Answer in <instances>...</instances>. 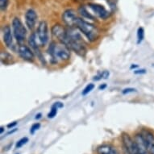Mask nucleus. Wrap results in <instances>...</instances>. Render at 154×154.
Instances as JSON below:
<instances>
[{
  "mask_svg": "<svg viewBox=\"0 0 154 154\" xmlns=\"http://www.w3.org/2000/svg\"><path fill=\"white\" fill-rule=\"evenodd\" d=\"M66 31H67V41L66 45L78 55L85 57L87 50L83 38L82 37L80 33L81 32L76 27L66 28Z\"/></svg>",
  "mask_w": 154,
  "mask_h": 154,
  "instance_id": "f257e3e1",
  "label": "nucleus"
},
{
  "mask_svg": "<svg viewBox=\"0 0 154 154\" xmlns=\"http://www.w3.org/2000/svg\"><path fill=\"white\" fill-rule=\"evenodd\" d=\"M48 53L53 61H66L70 58V49L61 42H52L48 47Z\"/></svg>",
  "mask_w": 154,
  "mask_h": 154,
  "instance_id": "f03ea898",
  "label": "nucleus"
},
{
  "mask_svg": "<svg viewBox=\"0 0 154 154\" xmlns=\"http://www.w3.org/2000/svg\"><path fill=\"white\" fill-rule=\"evenodd\" d=\"M76 28H79V31L88 39V41H91V42L97 41L100 35L99 30L96 26L89 23L85 20H82L80 17L77 20Z\"/></svg>",
  "mask_w": 154,
  "mask_h": 154,
  "instance_id": "7ed1b4c3",
  "label": "nucleus"
},
{
  "mask_svg": "<svg viewBox=\"0 0 154 154\" xmlns=\"http://www.w3.org/2000/svg\"><path fill=\"white\" fill-rule=\"evenodd\" d=\"M12 30L15 40L19 43L23 42L26 39L27 30H26V28L23 25V23H22V21L19 18H14L12 21Z\"/></svg>",
  "mask_w": 154,
  "mask_h": 154,
  "instance_id": "20e7f679",
  "label": "nucleus"
},
{
  "mask_svg": "<svg viewBox=\"0 0 154 154\" xmlns=\"http://www.w3.org/2000/svg\"><path fill=\"white\" fill-rule=\"evenodd\" d=\"M36 35L41 45H45L48 40V28L46 21H41L36 29Z\"/></svg>",
  "mask_w": 154,
  "mask_h": 154,
  "instance_id": "39448f33",
  "label": "nucleus"
},
{
  "mask_svg": "<svg viewBox=\"0 0 154 154\" xmlns=\"http://www.w3.org/2000/svg\"><path fill=\"white\" fill-rule=\"evenodd\" d=\"M79 18L77 12L72 9L65 11L62 14V20L66 26H68V28L76 27V23Z\"/></svg>",
  "mask_w": 154,
  "mask_h": 154,
  "instance_id": "423d86ee",
  "label": "nucleus"
},
{
  "mask_svg": "<svg viewBox=\"0 0 154 154\" xmlns=\"http://www.w3.org/2000/svg\"><path fill=\"white\" fill-rule=\"evenodd\" d=\"M122 140L124 146L126 149L127 152L128 154H138V150H137V144L135 140L131 139V137L128 134L123 133L122 135Z\"/></svg>",
  "mask_w": 154,
  "mask_h": 154,
  "instance_id": "0eeeda50",
  "label": "nucleus"
},
{
  "mask_svg": "<svg viewBox=\"0 0 154 154\" xmlns=\"http://www.w3.org/2000/svg\"><path fill=\"white\" fill-rule=\"evenodd\" d=\"M52 34L55 38H57L59 42L66 45V41H67V31L66 28L64 27L57 23L55 25L53 26L52 28Z\"/></svg>",
  "mask_w": 154,
  "mask_h": 154,
  "instance_id": "6e6552de",
  "label": "nucleus"
},
{
  "mask_svg": "<svg viewBox=\"0 0 154 154\" xmlns=\"http://www.w3.org/2000/svg\"><path fill=\"white\" fill-rule=\"evenodd\" d=\"M18 53L20 57L24 61H33L35 59V55L33 51L28 46L25 45H20L18 48Z\"/></svg>",
  "mask_w": 154,
  "mask_h": 154,
  "instance_id": "1a4fd4ad",
  "label": "nucleus"
},
{
  "mask_svg": "<svg viewBox=\"0 0 154 154\" xmlns=\"http://www.w3.org/2000/svg\"><path fill=\"white\" fill-rule=\"evenodd\" d=\"M144 143L149 154H154V134L148 130H144L141 132Z\"/></svg>",
  "mask_w": 154,
  "mask_h": 154,
  "instance_id": "9d476101",
  "label": "nucleus"
},
{
  "mask_svg": "<svg viewBox=\"0 0 154 154\" xmlns=\"http://www.w3.org/2000/svg\"><path fill=\"white\" fill-rule=\"evenodd\" d=\"M88 6H89V8L93 11V12H94V14H95L97 16H99V17L101 18V19L106 20V18H108L109 15H110L108 11L106 10V8H104V7L99 5V4L91 3H89Z\"/></svg>",
  "mask_w": 154,
  "mask_h": 154,
  "instance_id": "9b49d317",
  "label": "nucleus"
},
{
  "mask_svg": "<svg viewBox=\"0 0 154 154\" xmlns=\"http://www.w3.org/2000/svg\"><path fill=\"white\" fill-rule=\"evenodd\" d=\"M38 15L33 9H29L25 13V23L29 29H33L37 22Z\"/></svg>",
  "mask_w": 154,
  "mask_h": 154,
  "instance_id": "f8f14e48",
  "label": "nucleus"
},
{
  "mask_svg": "<svg viewBox=\"0 0 154 154\" xmlns=\"http://www.w3.org/2000/svg\"><path fill=\"white\" fill-rule=\"evenodd\" d=\"M134 140L136 142L137 147V150H138V154H149V151L146 148L145 143H144V138L142 137L141 133L137 134L135 136Z\"/></svg>",
  "mask_w": 154,
  "mask_h": 154,
  "instance_id": "ddd939ff",
  "label": "nucleus"
},
{
  "mask_svg": "<svg viewBox=\"0 0 154 154\" xmlns=\"http://www.w3.org/2000/svg\"><path fill=\"white\" fill-rule=\"evenodd\" d=\"M3 42H4V44L6 45V46H7V47H9V48L11 47L13 43V35L10 26L6 25L3 27Z\"/></svg>",
  "mask_w": 154,
  "mask_h": 154,
  "instance_id": "4468645a",
  "label": "nucleus"
},
{
  "mask_svg": "<svg viewBox=\"0 0 154 154\" xmlns=\"http://www.w3.org/2000/svg\"><path fill=\"white\" fill-rule=\"evenodd\" d=\"M98 154H119L116 148L109 144H103L97 149Z\"/></svg>",
  "mask_w": 154,
  "mask_h": 154,
  "instance_id": "2eb2a0df",
  "label": "nucleus"
},
{
  "mask_svg": "<svg viewBox=\"0 0 154 154\" xmlns=\"http://www.w3.org/2000/svg\"><path fill=\"white\" fill-rule=\"evenodd\" d=\"M28 44L31 46V48H32L33 50L35 51L36 54L39 56H41V52L39 50V47H38L37 42H36V36H35V33H32V35L28 38Z\"/></svg>",
  "mask_w": 154,
  "mask_h": 154,
  "instance_id": "dca6fc26",
  "label": "nucleus"
},
{
  "mask_svg": "<svg viewBox=\"0 0 154 154\" xmlns=\"http://www.w3.org/2000/svg\"><path fill=\"white\" fill-rule=\"evenodd\" d=\"M63 103H61V102H57L53 104L52 107H51L50 111L48 112V119H53L54 117L57 116V110L59 108H61V107H63Z\"/></svg>",
  "mask_w": 154,
  "mask_h": 154,
  "instance_id": "f3484780",
  "label": "nucleus"
},
{
  "mask_svg": "<svg viewBox=\"0 0 154 154\" xmlns=\"http://www.w3.org/2000/svg\"><path fill=\"white\" fill-rule=\"evenodd\" d=\"M1 62L4 65L13 63V57L8 52H1Z\"/></svg>",
  "mask_w": 154,
  "mask_h": 154,
  "instance_id": "a211bd4d",
  "label": "nucleus"
},
{
  "mask_svg": "<svg viewBox=\"0 0 154 154\" xmlns=\"http://www.w3.org/2000/svg\"><path fill=\"white\" fill-rule=\"evenodd\" d=\"M79 14L82 16V17L87 18V19H89V20H95L94 16H93V15H91V13H89L88 11L86 10V8H85V7H83V6H82V7L79 8Z\"/></svg>",
  "mask_w": 154,
  "mask_h": 154,
  "instance_id": "6ab92c4d",
  "label": "nucleus"
},
{
  "mask_svg": "<svg viewBox=\"0 0 154 154\" xmlns=\"http://www.w3.org/2000/svg\"><path fill=\"white\" fill-rule=\"evenodd\" d=\"M109 75H110L109 71L104 70L103 71V72L99 73L96 76H94V81H99V80H101V79H107L109 78Z\"/></svg>",
  "mask_w": 154,
  "mask_h": 154,
  "instance_id": "aec40b11",
  "label": "nucleus"
},
{
  "mask_svg": "<svg viewBox=\"0 0 154 154\" xmlns=\"http://www.w3.org/2000/svg\"><path fill=\"white\" fill-rule=\"evenodd\" d=\"M144 38V30L142 27H140L137 30V44L140 45Z\"/></svg>",
  "mask_w": 154,
  "mask_h": 154,
  "instance_id": "412c9836",
  "label": "nucleus"
},
{
  "mask_svg": "<svg viewBox=\"0 0 154 154\" xmlns=\"http://www.w3.org/2000/svg\"><path fill=\"white\" fill-rule=\"evenodd\" d=\"M29 139L28 137H23L20 140H18L16 144H15V149H20L21 147H23L24 144H26L28 142Z\"/></svg>",
  "mask_w": 154,
  "mask_h": 154,
  "instance_id": "4be33fe9",
  "label": "nucleus"
},
{
  "mask_svg": "<svg viewBox=\"0 0 154 154\" xmlns=\"http://www.w3.org/2000/svg\"><path fill=\"white\" fill-rule=\"evenodd\" d=\"M94 84L93 83H89L87 86L84 88V90L82 91V94L83 96H86V94H88L90 92H91V91H93L94 88Z\"/></svg>",
  "mask_w": 154,
  "mask_h": 154,
  "instance_id": "5701e85b",
  "label": "nucleus"
},
{
  "mask_svg": "<svg viewBox=\"0 0 154 154\" xmlns=\"http://www.w3.org/2000/svg\"><path fill=\"white\" fill-rule=\"evenodd\" d=\"M40 128H41V124H40V123H35V124H33L30 128V133L32 134V135L35 134V131H37V130H39Z\"/></svg>",
  "mask_w": 154,
  "mask_h": 154,
  "instance_id": "b1692460",
  "label": "nucleus"
},
{
  "mask_svg": "<svg viewBox=\"0 0 154 154\" xmlns=\"http://www.w3.org/2000/svg\"><path fill=\"white\" fill-rule=\"evenodd\" d=\"M9 3V0H0V8L2 11H5L7 9Z\"/></svg>",
  "mask_w": 154,
  "mask_h": 154,
  "instance_id": "393cba45",
  "label": "nucleus"
},
{
  "mask_svg": "<svg viewBox=\"0 0 154 154\" xmlns=\"http://www.w3.org/2000/svg\"><path fill=\"white\" fill-rule=\"evenodd\" d=\"M136 89L134 88H126L124 89V90H123V91H122V93H123V94H128L129 93H133V92H136Z\"/></svg>",
  "mask_w": 154,
  "mask_h": 154,
  "instance_id": "a878e982",
  "label": "nucleus"
},
{
  "mask_svg": "<svg viewBox=\"0 0 154 154\" xmlns=\"http://www.w3.org/2000/svg\"><path fill=\"white\" fill-rule=\"evenodd\" d=\"M134 73L135 74H144V73H146V70L145 69H137V70H134Z\"/></svg>",
  "mask_w": 154,
  "mask_h": 154,
  "instance_id": "bb28decb",
  "label": "nucleus"
},
{
  "mask_svg": "<svg viewBox=\"0 0 154 154\" xmlns=\"http://www.w3.org/2000/svg\"><path fill=\"white\" fill-rule=\"evenodd\" d=\"M17 123H18L17 121L12 122V123H11V124H8V126H7V127H8V128H9V129L12 128H14V127L17 125Z\"/></svg>",
  "mask_w": 154,
  "mask_h": 154,
  "instance_id": "cd10ccee",
  "label": "nucleus"
},
{
  "mask_svg": "<svg viewBox=\"0 0 154 154\" xmlns=\"http://www.w3.org/2000/svg\"><path fill=\"white\" fill-rule=\"evenodd\" d=\"M17 130H18L17 128H14V129H13V130H11V131H9V132H8V135H10V134L14 133V132H15V131H17Z\"/></svg>",
  "mask_w": 154,
  "mask_h": 154,
  "instance_id": "c85d7f7f",
  "label": "nucleus"
},
{
  "mask_svg": "<svg viewBox=\"0 0 154 154\" xmlns=\"http://www.w3.org/2000/svg\"><path fill=\"white\" fill-rule=\"evenodd\" d=\"M40 118H41V113L37 114V115L35 116V119H40Z\"/></svg>",
  "mask_w": 154,
  "mask_h": 154,
  "instance_id": "c756f323",
  "label": "nucleus"
},
{
  "mask_svg": "<svg viewBox=\"0 0 154 154\" xmlns=\"http://www.w3.org/2000/svg\"><path fill=\"white\" fill-rule=\"evenodd\" d=\"M106 85H105V84H104V85H103V86H99V89H100V90H103L104 88H106Z\"/></svg>",
  "mask_w": 154,
  "mask_h": 154,
  "instance_id": "7c9ffc66",
  "label": "nucleus"
},
{
  "mask_svg": "<svg viewBox=\"0 0 154 154\" xmlns=\"http://www.w3.org/2000/svg\"><path fill=\"white\" fill-rule=\"evenodd\" d=\"M136 68H138V66H137V65H135V66H134V65H131V69H136Z\"/></svg>",
  "mask_w": 154,
  "mask_h": 154,
  "instance_id": "2f4dec72",
  "label": "nucleus"
},
{
  "mask_svg": "<svg viewBox=\"0 0 154 154\" xmlns=\"http://www.w3.org/2000/svg\"><path fill=\"white\" fill-rule=\"evenodd\" d=\"M3 131H4V128L3 127H1V130H0V133L3 134Z\"/></svg>",
  "mask_w": 154,
  "mask_h": 154,
  "instance_id": "473e14b6",
  "label": "nucleus"
},
{
  "mask_svg": "<svg viewBox=\"0 0 154 154\" xmlns=\"http://www.w3.org/2000/svg\"><path fill=\"white\" fill-rule=\"evenodd\" d=\"M17 154H19V153H17Z\"/></svg>",
  "mask_w": 154,
  "mask_h": 154,
  "instance_id": "72a5a7b5",
  "label": "nucleus"
}]
</instances>
